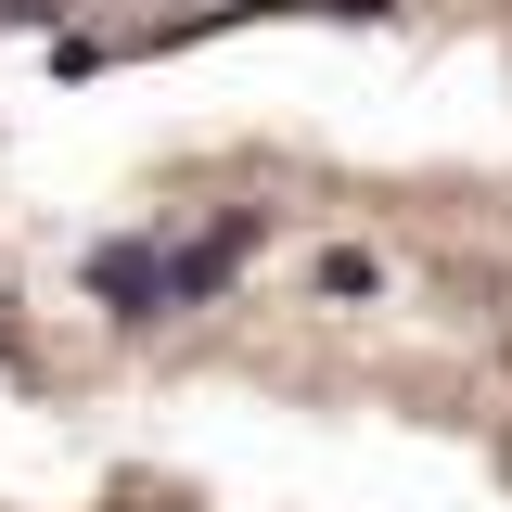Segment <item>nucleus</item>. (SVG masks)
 <instances>
[{
    "label": "nucleus",
    "mask_w": 512,
    "mask_h": 512,
    "mask_svg": "<svg viewBox=\"0 0 512 512\" xmlns=\"http://www.w3.org/2000/svg\"><path fill=\"white\" fill-rule=\"evenodd\" d=\"M244 256H256V218H218V231H192V244H90L77 282L116 320H167V308H205Z\"/></svg>",
    "instance_id": "nucleus-1"
},
{
    "label": "nucleus",
    "mask_w": 512,
    "mask_h": 512,
    "mask_svg": "<svg viewBox=\"0 0 512 512\" xmlns=\"http://www.w3.org/2000/svg\"><path fill=\"white\" fill-rule=\"evenodd\" d=\"M0 359H13V320H0Z\"/></svg>",
    "instance_id": "nucleus-2"
},
{
    "label": "nucleus",
    "mask_w": 512,
    "mask_h": 512,
    "mask_svg": "<svg viewBox=\"0 0 512 512\" xmlns=\"http://www.w3.org/2000/svg\"><path fill=\"white\" fill-rule=\"evenodd\" d=\"M500 461H512V448H500Z\"/></svg>",
    "instance_id": "nucleus-3"
}]
</instances>
